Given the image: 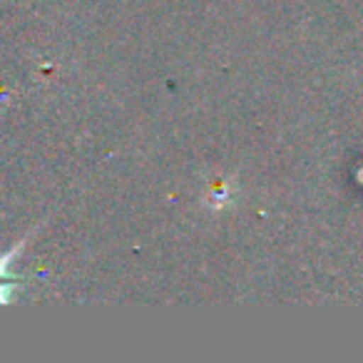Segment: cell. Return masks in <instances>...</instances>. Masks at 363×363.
Wrapping results in <instances>:
<instances>
[{
    "instance_id": "obj_1",
    "label": "cell",
    "mask_w": 363,
    "mask_h": 363,
    "mask_svg": "<svg viewBox=\"0 0 363 363\" xmlns=\"http://www.w3.org/2000/svg\"><path fill=\"white\" fill-rule=\"evenodd\" d=\"M13 291V279L8 277V259H0V303L8 301Z\"/></svg>"
}]
</instances>
